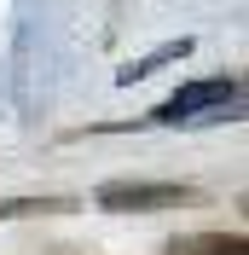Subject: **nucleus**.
Segmentation results:
<instances>
[{
    "label": "nucleus",
    "instance_id": "obj_1",
    "mask_svg": "<svg viewBox=\"0 0 249 255\" xmlns=\"http://www.w3.org/2000/svg\"><path fill=\"white\" fill-rule=\"evenodd\" d=\"M226 116H244V99H238L232 76H215V81H186L174 99H162L151 111V122L186 128V122H226Z\"/></svg>",
    "mask_w": 249,
    "mask_h": 255
},
{
    "label": "nucleus",
    "instance_id": "obj_2",
    "mask_svg": "<svg viewBox=\"0 0 249 255\" xmlns=\"http://www.w3.org/2000/svg\"><path fill=\"white\" fill-rule=\"evenodd\" d=\"M203 191L191 186H156V180H110V186H99V209H110V215H151V209H186L197 203Z\"/></svg>",
    "mask_w": 249,
    "mask_h": 255
},
{
    "label": "nucleus",
    "instance_id": "obj_3",
    "mask_svg": "<svg viewBox=\"0 0 249 255\" xmlns=\"http://www.w3.org/2000/svg\"><path fill=\"white\" fill-rule=\"evenodd\" d=\"M174 58H191V41H168V47H156L151 58H139V64H122V70H116V81H122V87H133V81L156 76V70H162V64H174Z\"/></svg>",
    "mask_w": 249,
    "mask_h": 255
},
{
    "label": "nucleus",
    "instance_id": "obj_4",
    "mask_svg": "<svg viewBox=\"0 0 249 255\" xmlns=\"http://www.w3.org/2000/svg\"><path fill=\"white\" fill-rule=\"evenodd\" d=\"M168 250H174V255H249V244L238 238V232H232V238H220V232H203V238H174Z\"/></svg>",
    "mask_w": 249,
    "mask_h": 255
}]
</instances>
